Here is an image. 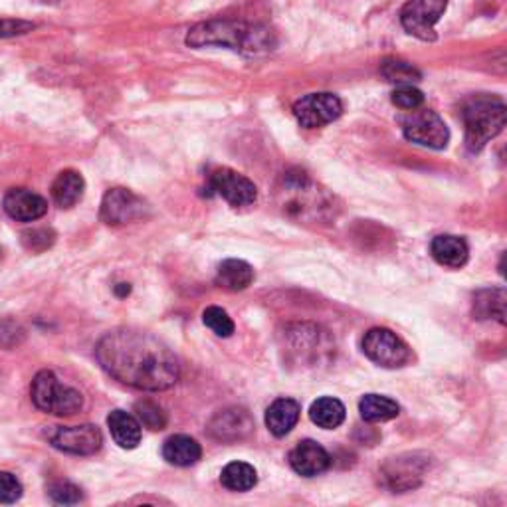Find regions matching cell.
I'll list each match as a JSON object with an SVG mask.
<instances>
[{
  "label": "cell",
  "instance_id": "6da1fadb",
  "mask_svg": "<svg viewBox=\"0 0 507 507\" xmlns=\"http://www.w3.org/2000/svg\"><path fill=\"white\" fill-rule=\"evenodd\" d=\"M107 375L139 391H167L181 376L177 355L161 340L145 331L113 330L95 347Z\"/></svg>",
  "mask_w": 507,
  "mask_h": 507
},
{
  "label": "cell",
  "instance_id": "7a4b0ae2",
  "mask_svg": "<svg viewBox=\"0 0 507 507\" xmlns=\"http://www.w3.org/2000/svg\"><path fill=\"white\" fill-rule=\"evenodd\" d=\"M186 44L191 48L221 46L246 56H258L272 52L276 46V36L270 28L262 24H250L244 23V20L231 18H214L188 30Z\"/></svg>",
  "mask_w": 507,
  "mask_h": 507
},
{
  "label": "cell",
  "instance_id": "3957f363",
  "mask_svg": "<svg viewBox=\"0 0 507 507\" xmlns=\"http://www.w3.org/2000/svg\"><path fill=\"white\" fill-rule=\"evenodd\" d=\"M282 206L287 214L302 221H321L325 213L333 211V198L312 183L303 171H290L284 175L280 186Z\"/></svg>",
  "mask_w": 507,
  "mask_h": 507
},
{
  "label": "cell",
  "instance_id": "277c9868",
  "mask_svg": "<svg viewBox=\"0 0 507 507\" xmlns=\"http://www.w3.org/2000/svg\"><path fill=\"white\" fill-rule=\"evenodd\" d=\"M466 147L478 153L493 137H498L507 122V109L495 97H474L464 107Z\"/></svg>",
  "mask_w": 507,
  "mask_h": 507
},
{
  "label": "cell",
  "instance_id": "5b68a950",
  "mask_svg": "<svg viewBox=\"0 0 507 507\" xmlns=\"http://www.w3.org/2000/svg\"><path fill=\"white\" fill-rule=\"evenodd\" d=\"M30 394L36 409L54 416H74L84 406L82 393L59 383L52 371H40L34 376Z\"/></svg>",
  "mask_w": 507,
  "mask_h": 507
},
{
  "label": "cell",
  "instance_id": "8992f818",
  "mask_svg": "<svg viewBox=\"0 0 507 507\" xmlns=\"http://www.w3.org/2000/svg\"><path fill=\"white\" fill-rule=\"evenodd\" d=\"M363 353L385 369H401L412 359L409 345L385 327H375L369 333H365Z\"/></svg>",
  "mask_w": 507,
  "mask_h": 507
},
{
  "label": "cell",
  "instance_id": "52a82bcc",
  "mask_svg": "<svg viewBox=\"0 0 507 507\" xmlns=\"http://www.w3.org/2000/svg\"><path fill=\"white\" fill-rule=\"evenodd\" d=\"M403 133L409 141L436 149L440 151L450 141V131L446 127L444 119L430 112V109H412V112L403 119Z\"/></svg>",
  "mask_w": 507,
  "mask_h": 507
},
{
  "label": "cell",
  "instance_id": "ba28073f",
  "mask_svg": "<svg viewBox=\"0 0 507 507\" xmlns=\"http://www.w3.org/2000/svg\"><path fill=\"white\" fill-rule=\"evenodd\" d=\"M448 0H409L401 10V24L406 32L424 42L436 40V23L446 13Z\"/></svg>",
  "mask_w": 507,
  "mask_h": 507
},
{
  "label": "cell",
  "instance_id": "9c48e42d",
  "mask_svg": "<svg viewBox=\"0 0 507 507\" xmlns=\"http://www.w3.org/2000/svg\"><path fill=\"white\" fill-rule=\"evenodd\" d=\"M208 195L224 198L231 206H248L258 198V188L250 178L232 171V168H216L208 175Z\"/></svg>",
  "mask_w": 507,
  "mask_h": 507
},
{
  "label": "cell",
  "instance_id": "30bf717a",
  "mask_svg": "<svg viewBox=\"0 0 507 507\" xmlns=\"http://www.w3.org/2000/svg\"><path fill=\"white\" fill-rule=\"evenodd\" d=\"M341 113H343L341 99L330 92L310 94L302 99H297L294 105V115L305 129L323 127L327 123L335 122V119H340Z\"/></svg>",
  "mask_w": 507,
  "mask_h": 507
},
{
  "label": "cell",
  "instance_id": "8fae6325",
  "mask_svg": "<svg viewBox=\"0 0 507 507\" xmlns=\"http://www.w3.org/2000/svg\"><path fill=\"white\" fill-rule=\"evenodd\" d=\"M50 442L56 450L74 454V456H92L104 444V434L94 424H79V426H59L56 432L50 436Z\"/></svg>",
  "mask_w": 507,
  "mask_h": 507
},
{
  "label": "cell",
  "instance_id": "7c38bea8",
  "mask_svg": "<svg viewBox=\"0 0 507 507\" xmlns=\"http://www.w3.org/2000/svg\"><path fill=\"white\" fill-rule=\"evenodd\" d=\"M147 204L141 196L127 191V188H112L102 201V221L109 226H122L135 222L145 216Z\"/></svg>",
  "mask_w": 507,
  "mask_h": 507
},
{
  "label": "cell",
  "instance_id": "4fadbf2b",
  "mask_svg": "<svg viewBox=\"0 0 507 507\" xmlns=\"http://www.w3.org/2000/svg\"><path fill=\"white\" fill-rule=\"evenodd\" d=\"M254 430V421L246 409H224L213 416L208 432L218 442H240Z\"/></svg>",
  "mask_w": 507,
  "mask_h": 507
},
{
  "label": "cell",
  "instance_id": "5bb4252c",
  "mask_svg": "<svg viewBox=\"0 0 507 507\" xmlns=\"http://www.w3.org/2000/svg\"><path fill=\"white\" fill-rule=\"evenodd\" d=\"M426 464L429 462H426V458H421L419 454H406L399 456V458H391L383 468L386 485L394 492H406L416 488L424 478Z\"/></svg>",
  "mask_w": 507,
  "mask_h": 507
},
{
  "label": "cell",
  "instance_id": "9a60e30c",
  "mask_svg": "<svg viewBox=\"0 0 507 507\" xmlns=\"http://www.w3.org/2000/svg\"><path fill=\"white\" fill-rule=\"evenodd\" d=\"M290 466L295 474L303 475V478H315V475L330 470L331 456L321 444L303 440L290 452Z\"/></svg>",
  "mask_w": 507,
  "mask_h": 507
},
{
  "label": "cell",
  "instance_id": "2e32d148",
  "mask_svg": "<svg viewBox=\"0 0 507 507\" xmlns=\"http://www.w3.org/2000/svg\"><path fill=\"white\" fill-rule=\"evenodd\" d=\"M5 213L18 222H34L48 213V203L28 188H13L5 196Z\"/></svg>",
  "mask_w": 507,
  "mask_h": 507
},
{
  "label": "cell",
  "instance_id": "e0dca14e",
  "mask_svg": "<svg viewBox=\"0 0 507 507\" xmlns=\"http://www.w3.org/2000/svg\"><path fill=\"white\" fill-rule=\"evenodd\" d=\"M430 254L436 262L446 267H462L468 262V244L464 238L452 236V234H442L436 236L430 244Z\"/></svg>",
  "mask_w": 507,
  "mask_h": 507
},
{
  "label": "cell",
  "instance_id": "ac0fdd59",
  "mask_svg": "<svg viewBox=\"0 0 507 507\" xmlns=\"http://www.w3.org/2000/svg\"><path fill=\"white\" fill-rule=\"evenodd\" d=\"M302 409L294 399H277L270 404V409L266 411V426L277 439L290 434L297 421H300Z\"/></svg>",
  "mask_w": 507,
  "mask_h": 507
},
{
  "label": "cell",
  "instance_id": "d6986e66",
  "mask_svg": "<svg viewBox=\"0 0 507 507\" xmlns=\"http://www.w3.org/2000/svg\"><path fill=\"white\" fill-rule=\"evenodd\" d=\"M107 426L119 448L133 450L141 442V422L125 411H113L107 416Z\"/></svg>",
  "mask_w": 507,
  "mask_h": 507
},
{
  "label": "cell",
  "instance_id": "ffe728a7",
  "mask_svg": "<svg viewBox=\"0 0 507 507\" xmlns=\"http://www.w3.org/2000/svg\"><path fill=\"white\" fill-rule=\"evenodd\" d=\"M203 450L201 444H198L191 436L185 434H175L163 444V458L178 466V468H186V466H193L201 460Z\"/></svg>",
  "mask_w": 507,
  "mask_h": 507
},
{
  "label": "cell",
  "instance_id": "44dd1931",
  "mask_svg": "<svg viewBox=\"0 0 507 507\" xmlns=\"http://www.w3.org/2000/svg\"><path fill=\"white\" fill-rule=\"evenodd\" d=\"M254 282V267L244 260H224L218 266L216 284L228 292H244Z\"/></svg>",
  "mask_w": 507,
  "mask_h": 507
},
{
  "label": "cell",
  "instance_id": "7402d4cb",
  "mask_svg": "<svg viewBox=\"0 0 507 507\" xmlns=\"http://www.w3.org/2000/svg\"><path fill=\"white\" fill-rule=\"evenodd\" d=\"M86 191L84 177L77 171H62L52 185V198L59 208H72L82 201Z\"/></svg>",
  "mask_w": 507,
  "mask_h": 507
},
{
  "label": "cell",
  "instance_id": "603a6c76",
  "mask_svg": "<svg viewBox=\"0 0 507 507\" xmlns=\"http://www.w3.org/2000/svg\"><path fill=\"white\" fill-rule=\"evenodd\" d=\"M359 412L367 422H386L399 416L401 406L389 396L365 394L359 403Z\"/></svg>",
  "mask_w": 507,
  "mask_h": 507
},
{
  "label": "cell",
  "instance_id": "cb8c5ba5",
  "mask_svg": "<svg viewBox=\"0 0 507 507\" xmlns=\"http://www.w3.org/2000/svg\"><path fill=\"white\" fill-rule=\"evenodd\" d=\"M310 419L313 421V424L320 426V429L333 430L345 421V406L341 401L333 399V396H321V399H317L312 404Z\"/></svg>",
  "mask_w": 507,
  "mask_h": 507
},
{
  "label": "cell",
  "instance_id": "d4e9b609",
  "mask_svg": "<svg viewBox=\"0 0 507 507\" xmlns=\"http://www.w3.org/2000/svg\"><path fill=\"white\" fill-rule=\"evenodd\" d=\"M221 482L231 492H250L258 484V472L246 462H232L222 470Z\"/></svg>",
  "mask_w": 507,
  "mask_h": 507
},
{
  "label": "cell",
  "instance_id": "484cf974",
  "mask_svg": "<svg viewBox=\"0 0 507 507\" xmlns=\"http://www.w3.org/2000/svg\"><path fill=\"white\" fill-rule=\"evenodd\" d=\"M474 310L480 320L505 321V292L503 290H484L474 297Z\"/></svg>",
  "mask_w": 507,
  "mask_h": 507
},
{
  "label": "cell",
  "instance_id": "4316f807",
  "mask_svg": "<svg viewBox=\"0 0 507 507\" xmlns=\"http://www.w3.org/2000/svg\"><path fill=\"white\" fill-rule=\"evenodd\" d=\"M381 74L391 84L399 86H412L414 82H421V72L409 62H403V59H385L381 64Z\"/></svg>",
  "mask_w": 507,
  "mask_h": 507
},
{
  "label": "cell",
  "instance_id": "83f0119b",
  "mask_svg": "<svg viewBox=\"0 0 507 507\" xmlns=\"http://www.w3.org/2000/svg\"><path fill=\"white\" fill-rule=\"evenodd\" d=\"M135 412L137 419L141 422L145 429L149 430H163L167 426V412L161 409V406L151 403V401H141L135 404Z\"/></svg>",
  "mask_w": 507,
  "mask_h": 507
},
{
  "label": "cell",
  "instance_id": "f1b7e54d",
  "mask_svg": "<svg viewBox=\"0 0 507 507\" xmlns=\"http://www.w3.org/2000/svg\"><path fill=\"white\" fill-rule=\"evenodd\" d=\"M203 321L208 330H213L218 337H231L234 333V321L231 320V315L222 310V307H216V305L206 307L203 313Z\"/></svg>",
  "mask_w": 507,
  "mask_h": 507
},
{
  "label": "cell",
  "instance_id": "f546056e",
  "mask_svg": "<svg viewBox=\"0 0 507 507\" xmlns=\"http://www.w3.org/2000/svg\"><path fill=\"white\" fill-rule=\"evenodd\" d=\"M393 104L404 109V112H412V109L422 107L424 95L421 89H416L414 86H399L393 92Z\"/></svg>",
  "mask_w": 507,
  "mask_h": 507
},
{
  "label": "cell",
  "instance_id": "4dcf8cb0",
  "mask_svg": "<svg viewBox=\"0 0 507 507\" xmlns=\"http://www.w3.org/2000/svg\"><path fill=\"white\" fill-rule=\"evenodd\" d=\"M48 495L59 505H74L82 502V490L69 482H56L48 488Z\"/></svg>",
  "mask_w": 507,
  "mask_h": 507
},
{
  "label": "cell",
  "instance_id": "1f68e13d",
  "mask_svg": "<svg viewBox=\"0 0 507 507\" xmlns=\"http://www.w3.org/2000/svg\"><path fill=\"white\" fill-rule=\"evenodd\" d=\"M23 498V484L14 474L0 472V503H16Z\"/></svg>",
  "mask_w": 507,
  "mask_h": 507
},
{
  "label": "cell",
  "instance_id": "d6a6232c",
  "mask_svg": "<svg viewBox=\"0 0 507 507\" xmlns=\"http://www.w3.org/2000/svg\"><path fill=\"white\" fill-rule=\"evenodd\" d=\"M54 242V232L48 231V228H34V231H28L23 234V244L32 252H42L46 248L52 246Z\"/></svg>",
  "mask_w": 507,
  "mask_h": 507
},
{
  "label": "cell",
  "instance_id": "836d02e7",
  "mask_svg": "<svg viewBox=\"0 0 507 507\" xmlns=\"http://www.w3.org/2000/svg\"><path fill=\"white\" fill-rule=\"evenodd\" d=\"M34 28H36V24L30 23V20H23V18H0V40L28 34V32H32Z\"/></svg>",
  "mask_w": 507,
  "mask_h": 507
},
{
  "label": "cell",
  "instance_id": "e575fe53",
  "mask_svg": "<svg viewBox=\"0 0 507 507\" xmlns=\"http://www.w3.org/2000/svg\"><path fill=\"white\" fill-rule=\"evenodd\" d=\"M23 340H24V330L16 321L13 320L0 321V345L10 349V347L18 345Z\"/></svg>",
  "mask_w": 507,
  "mask_h": 507
}]
</instances>
